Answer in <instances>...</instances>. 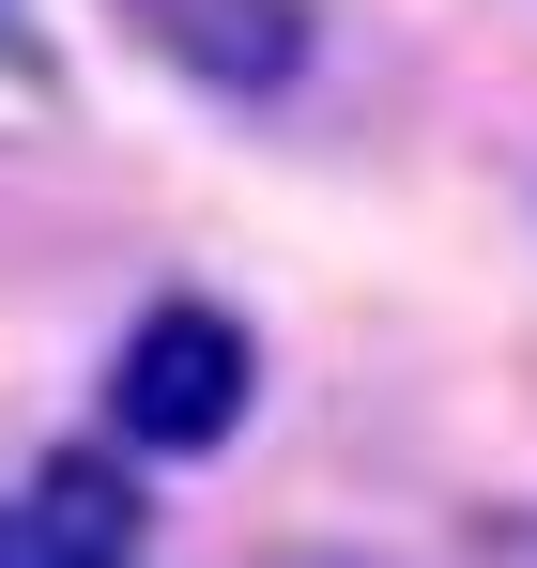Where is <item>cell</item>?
<instances>
[{
    "mask_svg": "<svg viewBox=\"0 0 537 568\" xmlns=\"http://www.w3.org/2000/svg\"><path fill=\"white\" fill-rule=\"evenodd\" d=\"M31 538L62 568H139V491L108 462H47V507H31Z\"/></svg>",
    "mask_w": 537,
    "mask_h": 568,
    "instance_id": "3",
    "label": "cell"
},
{
    "mask_svg": "<svg viewBox=\"0 0 537 568\" xmlns=\"http://www.w3.org/2000/svg\"><path fill=\"white\" fill-rule=\"evenodd\" d=\"M0 62H16V78H47V47H31V16H16V0H0Z\"/></svg>",
    "mask_w": 537,
    "mask_h": 568,
    "instance_id": "5",
    "label": "cell"
},
{
    "mask_svg": "<svg viewBox=\"0 0 537 568\" xmlns=\"http://www.w3.org/2000/svg\"><path fill=\"white\" fill-rule=\"evenodd\" d=\"M0 568H62L47 538H31V507H0Z\"/></svg>",
    "mask_w": 537,
    "mask_h": 568,
    "instance_id": "4",
    "label": "cell"
},
{
    "mask_svg": "<svg viewBox=\"0 0 537 568\" xmlns=\"http://www.w3.org/2000/svg\"><path fill=\"white\" fill-rule=\"evenodd\" d=\"M246 399H262V338L215 292H154L123 323V354H108V430L139 462H215L246 430Z\"/></svg>",
    "mask_w": 537,
    "mask_h": 568,
    "instance_id": "1",
    "label": "cell"
},
{
    "mask_svg": "<svg viewBox=\"0 0 537 568\" xmlns=\"http://www.w3.org/2000/svg\"><path fill=\"white\" fill-rule=\"evenodd\" d=\"M123 16L200 93H292L307 78V0H123Z\"/></svg>",
    "mask_w": 537,
    "mask_h": 568,
    "instance_id": "2",
    "label": "cell"
}]
</instances>
